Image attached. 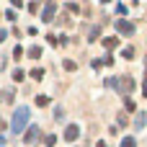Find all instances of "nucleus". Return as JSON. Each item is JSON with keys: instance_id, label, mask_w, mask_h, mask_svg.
<instances>
[{"instance_id": "f257e3e1", "label": "nucleus", "mask_w": 147, "mask_h": 147, "mask_svg": "<svg viewBox=\"0 0 147 147\" xmlns=\"http://www.w3.org/2000/svg\"><path fill=\"white\" fill-rule=\"evenodd\" d=\"M28 109L26 106H18L16 109V114H13V121H10V129H13V134H21L23 132V127H26V121H28Z\"/></svg>"}, {"instance_id": "f03ea898", "label": "nucleus", "mask_w": 147, "mask_h": 147, "mask_svg": "<svg viewBox=\"0 0 147 147\" xmlns=\"http://www.w3.org/2000/svg\"><path fill=\"white\" fill-rule=\"evenodd\" d=\"M116 31H119L121 36H132V34L137 31V26L129 23V21H124V18H119V21H116Z\"/></svg>"}, {"instance_id": "7ed1b4c3", "label": "nucleus", "mask_w": 147, "mask_h": 147, "mask_svg": "<svg viewBox=\"0 0 147 147\" xmlns=\"http://www.w3.org/2000/svg\"><path fill=\"white\" fill-rule=\"evenodd\" d=\"M116 90H119V93H129V90H134V80H132V78H127V75H124V78H119Z\"/></svg>"}, {"instance_id": "20e7f679", "label": "nucleus", "mask_w": 147, "mask_h": 147, "mask_svg": "<svg viewBox=\"0 0 147 147\" xmlns=\"http://www.w3.org/2000/svg\"><path fill=\"white\" fill-rule=\"evenodd\" d=\"M78 134H80V127H78V124H70V127L65 129V134H62V137H65L67 142H75V140H78Z\"/></svg>"}, {"instance_id": "39448f33", "label": "nucleus", "mask_w": 147, "mask_h": 147, "mask_svg": "<svg viewBox=\"0 0 147 147\" xmlns=\"http://www.w3.org/2000/svg\"><path fill=\"white\" fill-rule=\"evenodd\" d=\"M54 10H57V8H54V3H47V8H44V13H41V21H47V23H49V21L54 18Z\"/></svg>"}, {"instance_id": "423d86ee", "label": "nucleus", "mask_w": 147, "mask_h": 147, "mask_svg": "<svg viewBox=\"0 0 147 147\" xmlns=\"http://www.w3.org/2000/svg\"><path fill=\"white\" fill-rule=\"evenodd\" d=\"M39 137H41V132H39V127H31V129H28V134H26L23 140H26V142L31 145V142H36Z\"/></svg>"}, {"instance_id": "0eeeda50", "label": "nucleus", "mask_w": 147, "mask_h": 147, "mask_svg": "<svg viewBox=\"0 0 147 147\" xmlns=\"http://www.w3.org/2000/svg\"><path fill=\"white\" fill-rule=\"evenodd\" d=\"M26 54H28L31 59H39V57H41V47H39V44H34V47H31V49H28Z\"/></svg>"}, {"instance_id": "6e6552de", "label": "nucleus", "mask_w": 147, "mask_h": 147, "mask_svg": "<svg viewBox=\"0 0 147 147\" xmlns=\"http://www.w3.org/2000/svg\"><path fill=\"white\" fill-rule=\"evenodd\" d=\"M116 44H119V39H116V36H106V39H103V47H106V49H114Z\"/></svg>"}, {"instance_id": "1a4fd4ad", "label": "nucleus", "mask_w": 147, "mask_h": 147, "mask_svg": "<svg viewBox=\"0 0 147 147\" xmlns=\"http://www.w3.org/2000/svg\"><path fill=\"white\" fill-rule=\"evenodd\" d=\"M121 57H124V59H134V47H127V49H121Z\"/></svg>"}, {"instance_id": "9d476101", "label": "nucleus", "mask_w": 147, "mask_h": 147, "mask_svg": "<svg viewBox=\"0 0 147 147\" xmlns=\"http://www.w3.org/2000/svg\"><path fill=\"white\" fill-rule=\"evenodd\" d=\"M62 67H65L67 72H75V70H78V65H75L72 59H65V62H62Z\"/></svg>"}, {"instance_id": "9b49d317", "label": "nucleus", "mask_w": 147, "mask_h": 147, "mask_svg": "<svg viewBox=\"0 0 147 147\" xmlns=\"http://www.w3.org/2000/svg\"><path fill=\"white\" fill-rule=\"evenodd\" d=\"M28 72H31L34 80H41V78H44V70H41V67H34V70H28Z\"/></svg>"}, {"instance_id": "f8f14e48", "label": "nucleus", "mask_w": 147, "mask_h": 147, "mask_svg": "<svg viewBox=\"0 0 147 147\" xmlns=\"http://www.w3.org/2000/svg\"><path fill=\"white\" fill-rule=\"evenodd\" d=\"M121 147H137V140L134 137H124L121 140Z\"/></svg>"}, {"instance_id": "ddd939ff", "label": "nucleus", "mask_w": 147, "mask_h": 147, "mask_svg": "<svg viewBox=\"0 0 147 147\" xmlns=\"http://www.w3.org/2000/svg\"><path fill=\"white\" fill-rule=\"evenodd\" d=\"M47 103H49L47 96H36V106H47Z\"/></svg>"}, {"instance_id": "4468645a", "label": "nucleus", "mask_w": 147, "mask_h": 147, "mask_svg": "<svg viewBox=\"0 0 147 147\" xmlns=\"http://www.w3.org/2000/svg\"><path fill=\"white\" fill-rule=\"evenodd\" d=\"M21 57H23V49L16 47V49H13V59H21Z\"/></svg>"}, {"instance_id": "2eb2a0df", "label": "nucleus", "mask_w": 147, "mask_h": 147, "mask_svg": "<svg viewBox=\"0 0 147 147\" xmlns=\"http://www.w3.org/2000/svg\"><path fill=\"white\" fill-rule=\"evenodd\" d=\"M13 80L21 83V80H23V70H16V72H13Z\"/></svg>"}, {"instance_id": "dca6fc26", "label": "nucleus", "mask_w": 147, "mask_h": 147, "mask_svg": "<svg viewBox=\"0 0 147 147\" xmlns=\"http://www.w3.org/2000/svg\"><path fill=\"white\" fill-rule=\"evenodd\" d=\"M44 142H47V145L52 147V145H54V142H57V137H54V134H47V137H44Z\"/></svg>"}, {"instance_id": "f3484780", "label": "nucleus", "mask_w": 147, "mask_h": 147, "mask_svg": "<svg viewBox=\"0 0 147 147\" xmlns=\"http://www.w3.org/2000/svg\"><path fill=\"white\" fill-rule=\"evenodd\" d=\"M67 10H70V13H80V8H78L75 3H67Z\"/></svg>"}, {"instance_id": "a211bd4d", "label": "nucleus", "mask_w": 147, "mask_h": 147, "mask_svg": "<svg viewBox=\"0 0 147 147\" xmlns=\"http://www.w3.org/2000/svg\"><path fill=\"white\" fill-rule=\"evenodd\" d=\"M54 119H57V121H62V119H65V111H62V109H57V111H54Z\"/></svg>"}, {"instance_id": "6ab92c4d", "label": "nucleus", "mask_w": 147, "mask_h": 147, "mask_svg": "<svg viewBox=\"0 0 147 147\" xmlns=\"http://www.w3.org/2000/svg\"><path fill=\"white\" fill-rule=\"evenodd\" d=\"M142 124H145V114H140V116H137V121H134V127H137V129H140V127H142Z\"/></svg>"}, {"instance_id": "aec40b11", "label": "nucleus", "mask_w": 147, "mask_h": 147, "mask_svg": "<svg viewBox=\"0 0 147 147\" xmlns=\"http://www.w3.org/2000/svg\"><path fill=\"white\" fill-rule=\"evenodd\" d=\"M28 13H39V5L36 3H28Z\"/></svg>"}, {"instance_id": "412c9836", "label": "nucleus", "mask_w": 147, "mask_h": 147, "mask_svg": "<svg viewBox=\"0 0 147 147\" xmlns=\"http://www.w3.org/2000/svg\"><path fill=\"white\" fill-rule=\"evenodd\" d=\"M10 3H13V5H16V8H21V5H23V3H21V0H10Z\"/></svg>"}, {"instance_id": "4be33fe9", "label": "nucleus", "mask_w": 147, "mask_h": 147, "mask_svg": "<svg viewBox=\"0 0 147 147\" xmlns=\"http://www.w3.org/2000/svg\"><path fill=\"white\" fill-rule=\"evenodd\" d=\"M3 129H5V121H3V119H0V132H3Z\"/></svg>"}, {"instance_id": "5701e85b", "label": "nucleus", "mask_w": 147, "mask_h": 147, "mask_svg": "<svg viewBox=\"0 0 147 147\" xmlns=\"http://www.w3.org/2000/svg\"><path fill=\"white\" fill-rule=\"evenodd\" d=\"M3 39H5V31H0V41H3Z\"/></svg>"}, {"instance_id": "b1692460", "label": "nucleus", "mask_w": 147, "mask_h": 147, "mask_svg": "<svg viewBox=\"0 0 147 147\" xmlns=\"http://www.w3.org/2000/svg\"><path fill=\"white\" fill-rule=\"evenodd\" d=\"M145 98H147V83H145Z\"/></svg>"}]
</instances>
